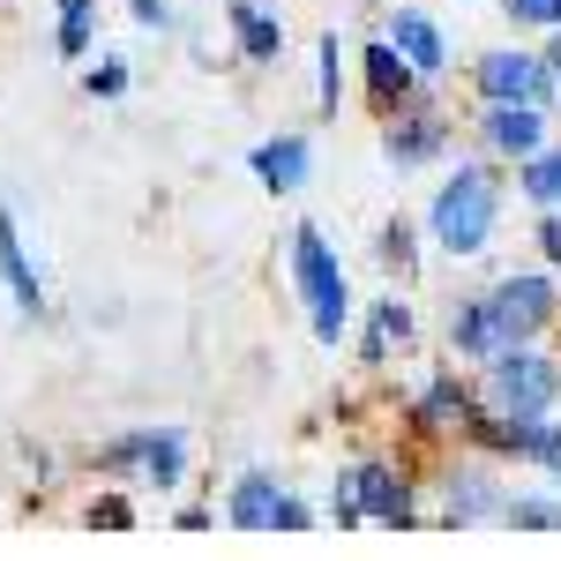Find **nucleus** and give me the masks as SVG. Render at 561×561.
Wrapping results in <instances>:
<instances>
[{"instance_id":"obj_3","label":"nucleus","mask_w":561,"mask_h":561,"mask_svg":"<svg viewBox=\"0 0 561 561\" xmlns=\"http://www.w3.org/2000/svg\"><path fill=\"white\" fill-rule=\"evenodd\" d=\"M486 397H494L502 420H547L561 404V367L539 359V352H524V345H510V352L486 359Z\"/></svg>"},{"instance_id":"obj_1","label":"nucleus","mask_w":561,"mask_h":561,"mask_svg":"<svg viewBox=\"0 0 561 561\" xmlns=\"http://www.w3.org/2000/svg\"><path fill=\"white\" fill-rule=\"evenodd\" d=\"M293 285H300V300H307L314 337L337 345V337L352 330V293H345V270H337V255H330V240H322L314 225H293Z\"/></svg>"},{"instance_id":"obj_2","label":"nucleus","mask_w":561,"mask_h":561,"mask_svg":"<svg viewBox=\"0 0 561 561\" xmlns=\"http://www.w3.org/2000/svg\"><path fill=\"white\" fill-rule=\"evenodd\" d=\"M494 210H502L494 173H486V165H457V180L434 195V210H427L442 255H479V248H486V232H494Z\"/></svg>"},{"instance_id":"obj_17","label":"nucleus","mask_w":561,"mask_h":561,"mask_svg":"<svg viewBox=\"0 0 561 561\" xmlns=\"http://www.w3.org/2000/svg\"><path fill=\"white\" fill-rule=\"evenodd\" d=\"M449 345L465 352V359H494V352H510V345H502V322H494V307H486V300H465L457 314H449Z\"/></svg>"},{"instance_id":"obj_20","label":"nucleus","mask_w":561,"mask_h":561,"mask_svg":"<svg viewBox=\"0 0 561 561\" xmlns=\"http://www.w3.org/2000/svg\"><path fill=\"white\" fill-rule=\"evenodd\" d=\"M486 517H502V486L479 479V472H465L457 494H449V524H486Z\"/></svg>"},{"instance_id":"obj_26","label":"nucleus","mask_w":561,"mask_h":561,"mask_svg":"<svg viewBox=\"0 0 561 561\" xmlns=\"http://www.w3.org/2000/svg\"><path fill=\"white\" fill-rule=\"evenodd\" d=\"M517 23H539V31H561V0H502Z\"/></svg>"},{"instance_id":"obj_29","label":"nucleus","mask_w":561,"mask_h":561,"mask_svg":"<svg viewBox=\"0 0 561 561\" xmlns=\"http://www.w3.org/2000/svg\"><path fill=\"white\" fill-rule=\"evenodd\" d=\"M539 248H547V262L561 270V210H547V217H539Z\"/></svg>"},{"instance_id":"obj_23","label":"nucleus","mask_w":561,"mask_h":561,"mask_svg":"<svg viewBox=\"0 0 561 561\" xmlns=\"http://www.w3.org/2000/svg\"><path fill=\"white\" fill-rule=\"evenodd\" d=\"M83 90L90 98H121V90H128V60H121V53H98L90 76H83Z\"/></svg>"},{"instance_id":"obj_9","label":"nucleus","mask_w":561,"mask_h":561,"mask_svg":"<svg viewBox=\"0 0 561 561\" xmlns=\"http://www.w3.org/2000/svg\"><path fill=\"white\" fill-rule=\"evenodd\" d=\"M479 442L561 479V427H554V420H502V412H494V420H479Z\"/></svg>"},{"instance_id":"obj_12","label":"nucleus","mask_w":561,"mask_h":561,"mask_svg":"<svg viewBox=\"0 0 561 561\" xmlns=\"http://www.w3.org/2000/svg\"><path fill=\"white\" fill-rule=\"evenodd\" d=\"M0 277H8V293H15L23 314H45V285H38V270H31V255H23V232H15L8 195H0Z\"/></svg>"},{"instance_id":"obj_16","label":"nucleus","mask_w":561,"mask_h":561,"mask_svg":"<svg viewBox=\"0 0 561 561\" xmlns=\"http://www.w3.org/2000/svg\"><path fill=\"white\" fill-rule=\"evenodd\" d=\"M442 142H449V128H442L434 113H412V121H397V128L382 135L389 165H427V158H442Z\"/></svg>"},{"instance_id":"obj_24","label":"nucleus","mask_w":561,"mask_h":561,"mask_svg":"<svg viewBox=\"0 0 561 561\" xmlns=\"http://www.w3.org/2000/svg\"><path fill=\"white\" fill-rule=\"evenodd\" d=\"M449 412H465V382H449V375H442V382H434L427 397H420V427L449 420Z\"/></svg>"},{"instance_id":"obj_5","label":"nucleus","mask_w":561,"mask_h":561,"mask_svg":"<svg viewBox=\"0 0 561 561\" xmlns=\"http://www.w3.org/2000/svg\"><path fill=\"white\" fill-rule=\"evenodd\" d=\"M105 472H135V479H150L158 494H173L180 479H187V434L180 427H142V434H121L105 457H98Z\"/></svg>"},{"instance_id":"obj_25","label":"nucleus","mask_w":561,"mask_h":561,"mask_svg":"<svg viewBox=\"0 0 561 561\" xmlns=\"http://www.w3.org/2000/svg\"><path fill=\"white\" fill-rule=\"evenodd\" d=\"M322 53V113H337V98H345V76H337V31L314 45Z\"/></svg>"},{"instance_id":"obj_6","label":"nucleus","mask_w":561,"mask_h":561,"mask_svg":"<svg viewBox=\"0 0 561 561\" xmlns=\"http://www.w3.org/2000/svg\"><path fill=\"white\" fill-rule=\"evenodd\" d=\"M225 517L240 524V531H307V502L293 494V486H277L270 472H240Z\"/></svg>"},{"instance_id":"obj_11","label":"nucleus","mask_w":561,"mask_h":561,"mask_svg":"<svg viewBox=\"0 0 561 561\" xmlns=\"http://www.w3.org/2000/svg\"><path fill=\"white\" fill-rule=\"evenodd\" d=\"M225 23H232V45H240V60H255V68H270V60L285 53V23H277L262 0H232V8H225Z\"/></svg>"},{"instance_id":"obj_14","label":"nucleus","mask_w":561,"mask_h":561,"mask_svg":"<svg viewBox=\"0 0 561 561\" xmlns=\"http://www.w3.org/2000/svg\"><path fill=\"white\" fill-rule=\"evenodd\" d=\"M359 68H367V90H375V105H412V90H420V68L397 53L389 38H375L359 53Z\"/></svg>"},{"instance_id":"obj_22","label":"nucleus","mask_w":561,"mask_h":561,"mask_svg":"<svg viewBox=\"0 0 561 561\" xmlns=\"http://www.w3.org/2000/svg\"><path fill=\"white\" fill-rule=\"evenodd\" d=\"M502 524H517V531H561V502H539V494L517 502V494H510V502H502Z\"/></svg>"},{"instance_id":"obj_31","label":"nucleus","mask_w":561,"mask_h":561,"mask_svg":"<svg viewBox=\"0 0 561 561\" xmlns=\"http://www.w3.org/2000/svg\"><path fill=\"white\" fill-rule=\"evenodd\" d=\"M547 68H554V76H561V45H554V53H547Z\"/></svg>"},{"instance_id":"obj_28","label":"nucleus","mask_w":561,"mask_h":561,"mask_svg":"<svg viewBox=\"0 0 561 561\" xmlns=\"http://www.w3.org/2000/svg\"><path fill=\"white\" fill-rule=\"evenodd\" d=\"M128 15L142 23V31H173L180 15H173V0H128Z\"/></svg>"},{"instance_id":"obj_27","label":"nucleus","mask_w":561,"mask_h":561,"mask_svg":"<svg viewBox=\"0 0 561 561\" xmlns=\"http://www.w3.org/2000/svg\"><path fill=\"white\" fill-rule=\"evenodd\" d=\"M382 262H389V270H412V225H404V217L382 225Z\"/></svg>"},{"instance_id":"obj_7","label":"nucleus","mask_w":561,"mask_h":561,"mask_svg":"<svg viewBox=\"0 0 561 561\" xmlns=\"http://www.w3.org/2000/svg\"><path fill=\"white\" fill-rule=\"evenodd\" d=\"M486 307H494V322H502V345H531L561 314V293H554V277H510V285L486 293Z\"/></svg>"},{"instance_id":"obj_10","label":"nucleus","mask_w":561,"mask_h":561,"mask_svg":"<svg viewBox=\"0 0 561 561\" xmlns=\"http://www.w3.org/2000/svg\"><path fill=\"white\" fill-rule=\"evenodd\" d=\"M255 180L270 187V195H300L307 173H314V150H307V135H270V142H255Z\"/></svg>"},{"instance_id":"obj_4","label":"nucleus","mask_w":561,"mask_h":561,"mask_svg":"<svg viewBox=\"0 0 561 561\" xmlns=\"http://www.w3.org/2000/svg\"><path fill=\"white\" fill-rule=\"evenodd\" d=\"M412 524L420 517V502H412V486L375 465V457H359L352 472H337V524Z\"/></svg>"},{"instance_id":"obj_30","label":"nucleus","mask_w":561,"mask_h":561,"mask_svg":"<svg viewBox=\"0 0 561 561\" xmlns=\"http://www.w3.org/2000/svg\"><path fill=\"white\" fill-rule=\"evenodd\" d=\"M90 524H128V502H121V494H113V502H98V510H90Z\"/></svg>"},{"instance_id":"obj_21","label":"nucleus","mask_w":561,"mask_h":561,"mask_svg":"<svg viewBox=\"0 0 561 561\" xmlns=\"http://www.w3.org/2000/svg\"><path fill=\"white\" fill-rule=\"evenodd\" d=\"M524 195L539 210H561V150H531L524 158Z\"/></svg>"},{"instance_id":"obj_13","label":"nucleus","mask_w":561,"mask_h":561,"mask_svg":"<svg viewBox=\"0 0 561 561\" xmlns=\"http://www.w3.org/2000/svg\"><path fill=\"white\" fill-rule=\"evenodd\" d=\"M486 150H502V158H531V150H547V121H539V105H486Z\"/></svg>"},{"instance_id":"obj_15","label":"nucleus","mask_w":561,"mask_h":561,"mask_svg":"<svg viewBox=\"0 0 561 561\" xmlns=\"http://www.w3.org/2000/svg\"><path fill=\"white\" fill-rule=\"evenodd\" d=\"M389 45H397V53H404L420 76H442V60H449V53H442V31H434L420 8H397V23H389Z\"/></svg>"},{"instance_id":"obj_8","label":"nucleus","mask_w":561,"mask_h":561,"mask_svg":"<svg viewBox=\"0 0 561 561\" xmlns=\"http://www.w3.org/2000/svg\"><path fill=\"white\" fill-rule=\"evenodd\" d=\"M479 90H486V105H547L554 68L539 53H486L479 60Z\"/></svg>"},{"instance_id":"obj_18","label":"nucleus","mask_w":561,"mask_h":561,"mask_svg":"<svg viewBox=\"0 0 561 561\" xmlns=\"http://www.w3.org/2000/svg\"><path fill=\"white\" fill-rule=\"evenodd\" d=\"M367 314H375V322H367V337H359V359L382 367L389 345H412V307H404V300H375Z\"/></svg>"},{"instance_id":"obj_19","label":"nucleus","mask_w":561,"mask_h":561,"mask_svg":"<svg viewBox=\"0 0 561 561\" xmlns=\"http://www.w3.org/2000/svg\"><path fill=\"white\" fill-rule=\"evenodd\" d=\"M90 45H98V0H60L53 53H60V60H90Z\"/></svg>"}]
</instances>
